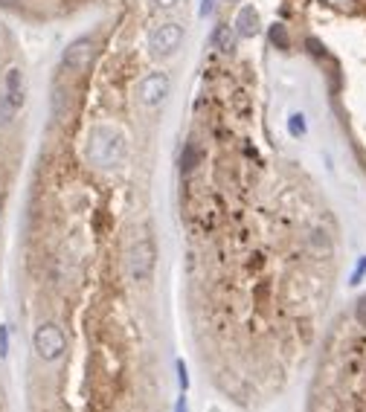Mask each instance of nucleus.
Segmentation results:
<instances>
[{
	"mask_svg": "<svg viewBox=\"0 0 366 412\" xmlns=\"http://www.w3.org/2000/svg\"><path fill=\"white\" fill-rule=\"evenodd\" d=\"M87 160L99 168H116L126 160V137L119 128L96 125L87 134Z\"/></svg>",
	"mask_w": 366,
	"mask_h": 412,
	"instance_id": "f257e3e1",
	"label": "nucleus"
},
{
	"mask_svg": "<svg viewBox=\"0 0 366 412\" xmlns=\"http://www.w3.org/2000/svg\"><path fill=\"white\" fill-rule=\"evenodd\" d=\"M183 38H186V30L183 23L178 20H163L149 32V50L154 58H172L181 46H183Z\"/></svg>",
	"mask_w": 366,
	"mask_h": 412,
	"instance_id": "f03ea898",
	"label": "nucleus"
},
{
	"mask_svg": "<svg viewBox=\"0 0 366 412\" xmlns=\"http://www.w3.org/2000/svg\"><path fill=\"white\" fill-rule=\"evenodd\" d=\"M154 264H157V247L152 235H140L131 250H128V273L134 282H149L154 276Z\"/></svg>",
	"mask_w": 366,
	"mask_h": 412,
	"instance_id": "7ed1b4c3",
	"label": "nucleus"
},
{
	"mask_svg": "<svg viewBox=\"0 0 366 412\" xmlns=\"http://www.w3.org/2000/svg\"><path fill=\"white\" fill-rule=\"evenodd\" d=\"M169 93H172V79H169V73L163 70H154L149 76H142L140 85H137V102L142 108H160Z\"/></svg>",
	"mask_w": 366,
	"mask_h": 412,
	"instance_id": "20e7f679",
	"label": "nucleus"
},
{
	"mask_svg": "<svg viewBox=\"0 0 366 412\" xmlns=\"http://www.w3.org/2000/svg\"><path fill=\"white\" fill-rule=\"evenodd\" d=\"M32 346H35V354H38L41 360L53 363V360H59V357L64 354L67 337H64V331H61L56 323H44V325H38L35 334H32Z\"/></svg>",
	"mask_w": 366,
	"mask_h": 412,
	"instance_id": "39448f33",
	"label": "nucleus"
},
{
	"mask_svg": "<svg viewBox=\"0 0 366 412\" xmlns=\"http://www.w3.org/2000/svg\"><path fill=\"white\" fill-rule=\"evenodd\" d=\"M96 61V41L93 38H76L67 44V50L61 53V67L67 73H76L82 76L85 70H90Z\"/></svg>",
	"mask_w": 366,
	"mask_h": 412,
	"instance_id": "423d86ee",
	"label": "nucleus"
},
{
	"mask_svg": "<svg viewBox=\"0 0 366 412\" xmlns=\"http://www.w3.org/2000/svg\"><path fill=\"white\" fill-rule=\"evenodd\" d=\"M4 96L9 99V105L15 111H20L23 102H27V79H23L20 67H9L6 70V76H4Z\"/></svg>",
	"mask_w": 366,
	"mask_h": 412,
	"instance_id": "0eeeda50",
	"label": "nucleus"
},
{
	"mask_svg": "<svg viewBox=\"0 0 366 412\" xmlns=\"http://www.w3.org/2000/svg\"><path fill=\"white\" fill-rule=\"evenodd\" d=\"M236 35L238 38H256L262 32V20H259V12L253 6H244L238 15H236Z\"/></svg>",
	"mask_w": 366,
	"mask_h": 412,
	"instance_id": "6e6552de",
	"label": "nucleus"
},
{
	"mask_svg": "<svg viewBox=\"0 0 366 412\" xmlns=\"http://www.w3.org/2000/svg\"><path fill=\"white\" fill-rule=\"evenodd\" d=\"M212 44H215V50L233 53V50H236V27H230V23H221V27H215Z\"/></svg>",
	"mask_w": 366,
	"mask_h": 412,
	"instance_id": "1a4fd4ad",
	"label": "nucleus"
},
{
	"mask_svg": "<svg viewBox=\"0 0 366 412\" xmlns=\"http://www.w3.org/2000/svg\"><path fill=\"white\" fill-rule=\"evenodd\" d=\"M198 163H201V149L195 142H186L183 145V154H181V168H183V172H192Z\"/></svg>",
	"mask_w": 366,
	"mask_h": 412,
	"instance_id": "9d476101",
	"label": "nucleus"
},
{
	"mask_svg": "<svg viewBox=\"0 0 366 412\" xmlns=\"http://www.w3.org/2000/svg\"><path fill=\"white\" fill-rule=\"evenodd\" d=\"M267 35H271V44L276 46V50H288V46H291V38H288L285 23H274V27L267 30Z\"/></svg>",
	"mask_w": 366,
	"mask_h": 412,
	"instance_id": "9b49d317",
	"label": "nucleus"
},
{
	"mask_svg": "<svg viewBox=\"0 0 366 412\" xmlns=\"http://www.w3.org/2000/svg\"><path fill=\"white\" fill-rule=\"evenodd\" d=\"M305 131H308L305 116H303V113H291V116H288V134L294 137V139H300V137H305Z\"/></svg>",
	"mask_w": 366,
	"mask_h": 412,
	"instance_id": "f8f14e48",
	"label": "nucleus"
},
{
	"mask_svg": "<svg viewBox=\"0 0 366 412\" xmlns=\"http://www.w3.org/2000/svg\"><path fill=\"white\" fill-rule=\"evenodd\" d=\"M15 113H18V111L9 105V99H6V96L0 93V125H9L12 119H15Z\"/></svg>",
	"mask_w": 366,
	"mask_h": 412,
	"instance_id": "ddd939ff",
	"label": "nucleus"
},
{
	"mask_svg": "<svg viewBox=\"0 0 366 412\" xmlns=\"http://www.w3.org/2000/svg\"><path fill=\"white\" fill-rule=\"evenodd\" d=\"M355 320H358V325H360V328H366V294L355 302Z\"/></svg>",
	"mask_w": 366,
	"mask_h": 412,
	"instance_id": "4468645a",
	"label": "nucleus"
},
{
	"mask_svg": "<svg viewBox=\"0 0 366 412\" xmlns=\"http://www.w3.org/2000/svg\"><path fill=\"white\" fill-rule=\"evenodd\" d=\"M6 354H9V328L0 325V357H6Z\"/></svg>",
	"mask_w": 366,
	"mask_h": 412,
	"instance_id": "2eb2a0df",
	"label": "nucleus"
},
{
	"mask_svg": "<svg viewBox=\"0 0 366 412\" xmlns=\"http://www.w3.org/2000/svg\"><path fill=\"white\" fill-rule=\"evenodd\" d=\"M178 383H181V389L186 392V386H189V375H186V363L178 360Z\"/></svg>",
	"mask_w": 366,
	"mask_h": 412,
	"instance_id": "dca6fc26",
	"label": "nucleus"
},
{
	"mask_svg": "<svg viewBox=\"0 0 366 412\" xmlns=\"http://www.w3.org/2000/svg\"><path fill=\"white\" fill-rule=\"evenodd\" d=\"M181 4V0H152V6L160 9V12H169V9H175Z\"/></svg>",
	"mask_w": 366,
	"mask_h": 412,
	"instance_id": "f3484780",
	"label": "nucleus"
},
{
	"mask_svg": "<svg viewBox=\"0 0 366 412\" xmlns=\"http://www.w3.org/2000/svg\"><path fill=\"white\" fill-rule=\"evenodd\" d=\"M212 12V0H201V18H207Z\"/></svg>",
	"mask_w": 366,
	"mask_h": 412,
	"instance_id": "a211bd4d",
	"label": "nucleus"
},
{
	"mask_svg": "<svg viewBox=\"0 0 366 412\" xmlns=\"http://www.w3.org/2000/svg\"><path fill=\"white\" fill-rule=\"evenodd\" d=\"M0 6H4V9H18L20 0H0Z\"/></svg>",
	"mask_w": 366,
	"mask_h": 412,
	"instance_id": "6ab92c4d",
	"label": "nucleus"
},
{
	"mask_svg": "<svg viewBox=\"0 0 366 412\" xmlns=\"http://www.w3.org/2000/svg\"><path fill=\"white\" fill-rule=\"evenodd\" d=\"M175 412H186V398L181 395V401H178V406H175Z\"/></svg>",
	"mask_w": 366,
	"mask_h": 412,
	"instance_id": "aec40b11",
	"label": "nucleus"
},
{
	"mask_svg": "<svg viewBox=\"0 0 366 412\" xmlns=\"http://www.w3.org/2000/svg\"><path fill=\"white\" fill-rule=\"evenodd\" d=\"M227 4H233V0H227Z\"/></svg>",
	"mask_w": 366,
	"mask_h": 412,
	"instance_id": "412c9836",
	"label": "nucleus"
}]
</instances>
